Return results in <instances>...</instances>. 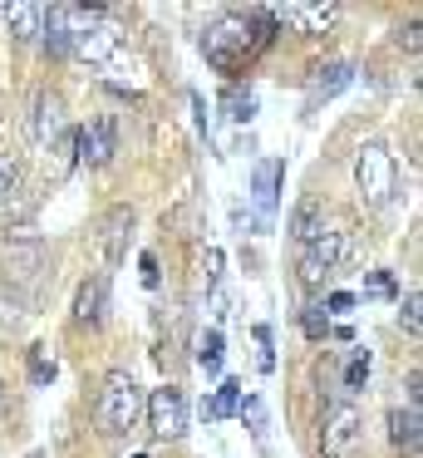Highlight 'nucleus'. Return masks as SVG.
Returning a JSON list of instances; mask_svg holds the SVG:
<instances>
[{"mask_svg":"<svg viewBox=\"0 0 423 458\" xmlns=\"http://www.w3.org/2000/svg\"><path fill=\"white\" fill-rule=\"evenodd\" d=\"M275 35H281V11H275V5H256V11H246V15L232 11V15L207 25L202 55H207V64H216L222 74H236V70H246V60H251L256 50H266Z\"/></svg>","mask_w":423,"mask_h":458,"instance_id":"nucleus-1","label":"nucleus"},{"mask_svg":"<svg viewBox=\"0 0 423 458\" xmlns=\"http://www.w3.org/2000/svg\"><path fill=\"white\" fill-rule=\"evenodd\" d=\"M98 419H104L108 434H128V428L143 419V389L128 369H108L104 389H98Z\"/></svg>","mask_w":423,"mask_h":458,"instance_id":"nucleus-2","label":"nucleus"},{"mask_svg":"<svg viewBox=\"0 0 423 458\" xmlns=\"http://www.w3.org/2000/svg\"><path fill=\"white\" fill-rule=\"evenodd\" d=\"M399 168H393V153L384 143H364L360 158H354V192H360L364 208H389Z\"/></svg>","mask_w":423,"mask_h":458,"instance_id":"nucleus-3","label":"nucleus"},{"mask_svg":"<svg viewBox=\"0 0 423 458\" xmlns=\"http://www.w3.org/2000/svg\"><path fill=\"white\" fill-rule=\"evenodd\" d=\"M320 454L325 458H364V419L350 399L325 409V424H320Z\"/></svg>","mask_w":423,"mask_h":458,"instance_id":"nucleus-4","label":"nucleus"},{"mask_svg":"<svg viewBox=\"0 0 423 458\" xmlns=\"http://www.w3.org/2000/svg\"><path fill=\"white\" fill-rule=\"evenodd\" d=\"M98 15L104 11H89V5H45V25H39V45H45V55H69L74 50V40L89 30V25H98Z\"/></svg>","mask_w":423,"mask_h":458,"instance_id":"nucleus-5","label":"nucleus"},{"mask_svg":"<svg viewBox=\"0 0 423 458\" xmlns=\"http://www.w3.org/2000/svg\"><path fill=\"white\" fill-rule=\"evenodd\" d=\"M344 251H350V237H344V232H330V227H325L320 237L310 242V247H300V281L315 291V286H320V281L344 261Z\"/></svg>","mask_w":423,"mask_h":458,"instance_id":"nucleus-6","label":"nucleus"},{"mask_svg":"<svg viewBox=\"0 0 423 458\" xmlns=\"http://www.w3.org/2000/svg\"><path fill=\"white\" fill-rule=\"evenodd\" d=\"M114 153H118V129H114V119H89L84 129H74V158L84 163V168H108L114 163Z\"/></svg>","mask_w":423,"mask_h":458,"instance_id":"nucleus-7","label":"nucleus"},{"mask_svg":"<svg viewBox=\"0 0 423 458\" xmlns=\"http://www.w3.org/2000/svg\"><path fill=\"white\" fill-rule=\"evenodd\" d=\"M148 428H153V438H177L187 428V399L177 385H163L153 389V399H148Z\"/></svg>","mask_w":423,"mask_h":458,"instance_id":"nucleus-8","label":"nucleus"},{"mask_svg":"<svg viewBox=\"0 0 423 458\" xmlns=\"http://www.w3.org/2000/svg\"><path fill=\"white\" fill-rule=\"evenodd\" d=\"M118 50H123V25L108 21V15H98V25H89L69 55H79V60H89V64H108Z\"/></svg>","mask_w":423,"mask_h":458,"instance_id":"nucleus-9","label":"nucleus"},{"mask_svg":"<svg viewBox=\"0 0 423 458\" xmlns=\"http://www.w3.org/2000/svg\"><path fill=\"white\" fill-rule=\"evenodd\" d=\"M59 133H64V99H59V94H49V89H39L35 104H30V143L45 153Z\"/></svg>","mask_w":423,"mask_h":458,"instance_id":"nucleus-10","label":"nucleus"},{"mask_svg":"<svg viewBox=\"0 0 423 458\" xmlns=\"http://www.w3.org/2000/svg\"><path fill=\"white\" fill-rule=\"evenodd\" d=\"M281 178H285V163L281 158H266V163H256V178H251V198H256V212H261V227L271 222V212H275V192H281Z\"/></svg>","mask_w":423,"mask_h":458,"instance_id":"nucleus-11","label":"nucleus"},{"mask_svg":"<svg viewBox=\"0 0 423 458\" xmlns=\"http://www.w3.org/2000/svg\"><path fill=\"white\" fill-rule=\"evenodd\" d=\"M281 21H295L305 35H325L334 21H340V5H334V0H315V5H285Z\"/></svg>","mask_w":423,"mask_h":458,"instance_id":"nucleus-12","label":"nucleus"},{"mask_svg":"<svg viewBox=\"0 0 423 458\" xmlns=\"http://www.w3.org/2000/svg\"><path fill=\"white\" fill-rule=\"evenodd\" d=\"M104 296H108V281L104 276L79 281V291H74V320H79V326H98V320H104Z\"/></svg>","mask_w":423,"mask_h":458,"instance_id":"nucleus-13","label":"nucleus"},{"mask_svg":"<svg viewBox=\"0 0 423 458\" xmlns=\"http://www.w3.org/2000/svg\"><path fill=\"white\" fill-rule=\"evenodd\" d=\"M128 227H133V212L128 208H114L104 217V227H98V247H104V261L114 267L118 257H123V237H128Z\"/></svg>","mask_w":423,"mask_h":458,"instance_id":"nucleus-14","label":"nucleus"},{"mask_svg":"<svg viewBox=\"0 0 423 458\" xmlns=\"http://www.w3.org/2000/svg\"><path fill=\"white\" fill-rule=\"evenodd\" d=\"M350 80H354V70H350L344 60H330V64H320V70L310 74V104H320V99H334V94H340Z\"/></svg>","mask_w":423,"mask_h":458,"instance_id":"nucleus-15","label":"nucleus"},{"mask_svg":"<svg viewBox=\"0 0 423 458\" xmlns=\"http://www.w3.org/2000/svg\"><path fill=\"white\" fill-rule=\"evenodd\" d=\"M389 428H393V444H399L403 448V454H409V458H419V444H423V434H419V428H423V414H419V409H393V414H389Z\"/></svg>","mask_w":423,"mask_h":458,"instance_id":"nucleus-16","label":"nucleus"},{"mask_svg":"<svg viewBox=\"0 0 423 458\" xmlns=\"http://www.w3.org/2000/svg\"><path fill=\"white\" fill-rule=\"evenodd\" d=\"M325 232V212H320V202L315 198H305L300 208H295V217H291V237H295V247H310L315 237Z\"/></svg>","mask_w":423,"mask_h":458,"instance_id":"nucleus-17","label":"nucleus"},{"mask_svg":"<svg viewBox=\"0 0 423 458\" xmlns=\"http://www.w3.org/2000/svg\"><path fill=\"white\" fill-rule=\"evenodd\" d=\"M0 21L15 25V40L20 45H35L39 40V25H45V5H15V11H0Z\"/></svg>","mask_w":423,"mask_h":458,"instance_id":"nucleus-18","label":"nucleus"},{"mask_svg":"<svg viewBox=\"0 0 423 458\" xmlns=\"http://www.w3.org/2000/svg\"><path fill=\"white\" fill-rule=\"evenodd\" d=\"M74 163H79V158H74V129H64V133H59V139L45 148V168H49V178H64Z\"/></svg>","mask_w":423,"mask_h":458,"instance_id":"nucleus-19","label":"nucleus"},{"mask_svg":"<svg viewBox=\"0 0 423 458\" xmlns=\"http://www.w3.org/2000/svg\"><path fill=\"white\" fill-rule=\"evenodd\" d=\"M236 409H241V385H236V379H222L212 404H207V419H226V414H236Z\"/></svg>","mask_w":423,"mask_h":458,"instance_id":"nucleus-20","label":"nucleus"},{"mask_svg":"<svg viewBox=\"0 0 423 458\" xmlns=\"http://www.w3.org/2000/svg\"><path fill=\"white\" fill-rule=\"evenodd\" d=\"M222 330H207L202 340H197V365L207 369V375H222Z\"/></svg>","mask_w":423,"mask_h":458,"instance_id":"nucleus-21","label":"nucleus"},{"mask_svg":"<svg viewBox=\"0 0 423 458\" xmlns=\"http://www.w3.org/2000/svg\"><path fill=\"white\" fill-rule=\"evenodd\" d=\"M241 419L251 424V434H256V444H271V428H266V404L261 399H241Z\"/></svg>","mask_w":423,"mask_h":458,"instance_id":"nucleus-22","label":"nucleus"},{"mask_svg":"<svg viewBox=\"0 0 423 458\" xmlns=\"http://www.w3.org/2000/svg\"><path fill=\"white\" fill-rule=\"evenodd\" d=\"M30 379H35V385H49V379H55V355H49L45 345H30Z\"/></svg>","mask_w":423,"mask_h":458,"instance_id":"nucleus-23","label":"nucleus"},{"mask_svg":"<svg viewBox=\"0 0 423 458\" xmlns=\"http://www.w3.org/2000/svg\"><path fill=\"white\" fill-rule=\"evenodd\" d=\"M419 306H423V296L419 291H409V296H403V310H399V320H403V330H409L413 340L423 335V316H419Z\"/></svg>","mask_w":423,"mask_h":458,"instance_id":"nucleus-24","label":"nucleus"},{"mask_svg":"<svg viewBox=\"0 0 423 458\" xmlns=\"http://www.w3.org/2000/svg\"><path fill=\"white\" fill-rule=\"evenodd\" d=\"M20 188V158H10V153H0V202L15 198Z\"/></svg>","mask_w":423,"mask_h":458,"instance_id":"nucleus-25","label":"nucleus"},{"mask_svg":"<svg viewBox=\"0 0 423 458\" xmlns=\"http://www.w3.org/2000/svg\"><path fill=\"white\" fill-rule=\"evenodd\" d=\"M364 379H369V360L354 355V360H350V369H344V389H360Z\"/></svg>","mask_w":423,"mask_h":458,"instance_id":"nucleus-26","label":"nucleus"},{"mask_svg":"<svg viewBox=\"0 0 423 458\" xmlns=\"http://www.w3.org/2000/svg\"><path fill=\"white\" fill-rule=\"evenodd\" d=\"M202 276H207V286L216 291V281H222V251H216V247H207V257H202Z\"/></svg>","mask_w":423,"mask_h":458,"instance_id":"nucleus-27","label":"nucleus"},{"mask_svg":"<svg viewBox=\"0 0 423 458\" xmlns=\"http://www.w3.org/2000/svg\"><path fill=\"white\" fill-rule=\"evenodd\" d=\"M256 345H261L256 365H261V369H275V355H271V326H256Z\"/></svg>","mask_w":423,"mask_h":458,"instance_id":"nucleus-28","label":"nucleus"},{"mask_svg":"<svg viewBox=\"0 0 423 458\" xmlns=\"http://www.w3.org/2000/svg\"><path fill=\"white\" fill-rule=\"evenodd\" d=\"M226 109H232V119H251V114H256V99H251V94L236 89L232 99H226Z\"/></svg>","mask_w":423,"mask_h":458,"instance_id":"nucleus-29","label":"nucleus"},{"mask_svg":"<svg viewBox=\"0 0 423 458\" xmlns=\"http://www.w3.org/2000/svg\"><path fill=\"white\" fill-rule=\"evenodd\" d=\"M300 326H305V335L320 340V335H325V306H305V320H300Z\"/></svg>","mask_w":423,"mask_h":458,"instance_id":"nucleus-30","label":"nucleus"},{"mask_svg":"<svg viewBox=\"0 0 423 458\" xmlns=\"http://www.w3.org/2000/svg\"><path fill=\"white\" fill-rule=\"evenodd\" d=\"M369 296H393V281H389V271H374V276H369Z\"/></svg>","mask_w":423,"mask_h":458,"instance_id":"nucleus-31","label":"nucleus"},{"mask_svg":"<svg viewBox=\"0 0 423 458\" xmlns=\"http://www.w3.org/2000/svg\"><path fill=\"white\" fill-rule=\"evenodd\" d=\"M138 267H143V281H148V286H157V261H153V251H143V257H138Z\"/></svg>","mask_w":423,"mask_h":458,"instance_id":"nucleus-32","label":"nucleus"},{"mask_svg":"<svg viewBox=\"0 0 423 458\" xmlns=\"http://www.w3.org/2000/svg\"><path fill=\"white\" fill-rule=\"evenodd\" d=\"M350 306H354V296H350V291H334V296H330V310H340V316H344Z\"/></svg>","mask_w":423,"mask_h":458,"instance_id":"nucleus-33","label":"nucleus"},{"mask_svg":"<svg viewBox=\"0 0 423 458\" xmlns=\"http://www.w3.org/2000/svg\"><path fill=\"white\" fill-rule=\"evenodd\" d=\"M403 45H409V55H419V21H413L409 30H403Z\"/></svg>","mask_w":423,"mask_h":458,"instance_id":"nucleus-34","label":"nucleus"},{"mask_svg":"<svg viewBox=\"0 0 423 458\" xmlns=\"http://www.w3.org/2000/svg\"><path fill=\"white\" fill-rule=\"evenodd\" d=\"M133 458H148V454H133Z\"/></svg>","mask_w":423,"mask_h":458,"instance_id":"nucleus-35","label":"nucleus"}]
</instances>
